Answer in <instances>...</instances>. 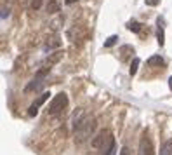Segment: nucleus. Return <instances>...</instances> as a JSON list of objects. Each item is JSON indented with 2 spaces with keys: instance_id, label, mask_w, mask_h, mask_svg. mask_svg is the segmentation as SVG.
I'll return each mask as SVG.
<instances>
[{
  "instance_id": "nucleus-9",
  "label": "nucleus",
  "mask_w": 172,
  "mask_h": 155,
  "mask_svg": "<svg viewBox=\"0 0 172 155\" xmlns=\"http://www.w3.org/2000/svg\"><path fill=\"white\" fill-rule=\"evenodd\" d=\"M156 40L160 44V47L165 44V33H163V26H160V23H158V30H156Z\"/></svg>"
},
{
  "instance_id": "nucleus-16",
  "label": "nucleus",
  "mask_w": 172,
  "mask_h": 155,
  "mask_svg": "<svg viewBox=\"0 0 172 155\" xmlns=\"http://www.w3.org/2000/svg\"><path fill=\"white\" fill-rule=\"evenodd\" d=\"M125 52H134V49L130 47V45H124V47L120 49V54H122V59H125V56H127Z\"/></svg>"
},
{
  "instance_id": "nucleus-6",
  "label": "nucleus",
  "mask_w": 172,
  "mask_h": 155,
  "mask_svg": "<svg viewBox=\"0 0 172 155\" xmlns=\"http://www.w3.org/2000/svg\"><path fill=\"white\" fill-rule=\"evenodd\" d=\"M108 136H110V133H108V131H101L96 138L92 139V146H94V148H101L103 145H104V139H106Z\"/></svg>"
},
{
  "instance_id": "nucleus-10",
  "label": "nucleus",
  "mask_w": 172,
  "mask_h": 155,
  "mask_svg": "<svg viewBox=\"0 0 172 155\" xmlns=\"http://www.w3.org/2000/svg\"><path fill=\"white\" fill-rule=\"evenodd\" d=\"M160 155H172V141H165L160 148Z\"/></svg>"
},
{
  "instance_id": "nucleus-7",
  "label": "nucleus",
  "mask_w": 172,
  "mask_h": 155,
  "mask_svg": "<svg viewBox=\"0 0 172 155\" xmlns=\"http://www.w3.org/2000/svg\"><path fill=\"white\" fill-rule=\"evenodd\" d=\"M63 51H56V52H52V54H49L47 58H45V64H56V63H59L61 59H63Z\"/></svg>"
},
{
  "instance_id": "nucleus-19",
  "label": "nucleus",
  "mask_w": 172,
  "mask_h": 155,
  "mask_svg": "<svg viewBox=\"0 0 172 155\" xmlns=\"http://www.w3.org/2000/svg\"><path fill=\"white\" fill-rule=\"evenodd\" d=\"M120 155H130V150L127 148V146H124V148H122V153Z\"/></svg>"
},
{
  "instance_id": "nucleus-1",
  "label": "nucleus",
  "mask_w": 172,
  "mask_h": 155,
  "mask_svg": "<svg viewBox=\"0 0 172 155\" xmlns=\"http://www.w3.org/2000/svg\"><path fill=\"white\" fill-rule=\"evenodd\" d=\"M92 127H94V124H92L91 118H82L80 124H78V127L75 129V141L77 143H84L91 136Z\"/></svg>"
},
{
  "instance_id": "nucleus-18",
  "label": "nucleus",
  "mask_w": 172,
  "mask_h": 155,
  "mask_svg": "<svg viewBox=\"0 0 172 155\" xmlns=\"http://www.w3.org/2000/svg\"><path fill=\"white\" fill-rule=\"evenodd\" d=\"M160 4V0H146V6H151V7H155Z\"/></svg>"
},
{
  "instance_id": "nucleus-20",
  "label": "nucleus",
  "mask_w": 172,
  "mask_h": 155,
  "mask_svg": "<svg viewBox=\"0 0 172 155\" xmlns=\"http://www.w3.org/2000/svg\"><path fill=\"white\" fill-rule=\"evenodd\" d=\"M7 16H9V11H7L6 7H4V9H2V19H6Z\"/></svg>"
},
{
  "instance_id": "nucleus-21",
  "label": "nucleus",
  "mask_w": 172,
  "mask_h": 155,
  "mask_svg": "<svg viewBox=\"0 0 172 155\" xmlns=\"http://www.w3.org/2000/svg\"><path fill=\"white\" fill-rule=\"evenodd\" d=\"M75 2H78V0H66V4H75Z\"/></svg>"
},
{
  "instance_id": "nucleus-5",
  "label": "nucleus",
  "mask_w": 172,
  "mask_h": 155,
  "mask_svg": "<svg viewBox=\"0 0 172 155\" xmlns=\"http://www.w3.org/2000/svg\"><path fill=\"white\" fill-rule=\"evenodd\" d=\"M49 96H50L49 92H43L42 96L38 98L37 101H35V103L32 105V107H30V110H28V115H32V117H33V115H37V112H38V107H40V105H43V103L47 101V99H49Z\"/></svg>"
},
{
  "instance_id": "nucleus-8",
  "label": "nucleus",
  "mask_w": 172,
  "mask_h": 155,
  "mask_svg": "<svg viewBox=\"0 0 172 155\" xmlns=\"http://www.w3.org/2000/svg\"><path fill=\"white\" fill-rule=\"evenodd\" d=\"M47 12L49 14H56V12H59V4H58V0H50V2H49Z\"/></svg>"
},
{
  "instance_id": "nucleus-17",
  "label": "nucleus",
  "mask_w": 172,
  "mask_h": 155,
  "mask_svg": "<svg viewBox=\"0 0 172 155\" xmlns=\"http://www.w3.org/2000/svg\"><path fill=\"white\" fill-rule=\"evenodd\" d=\"M32 9H40V6H42V0H32Z\"/></svg>"
},
{
  "instance_id": "nucleus-14",
  "label": "nucleus",
  "mask_w": 172,
  "mask_h": 155,
  "mask_svg": "<svg viewBox=\"0 0 172 155\" xmlns=\"http://www.w3.org/2000/svg\"><path fill=\"white\" fill-rule=\"evenodd\" d=\"M59 45H61V42L58 38H54V42H47L43 45V49H45V51H50V49H56V47H59Z\"/></svg>"
},
{
  "instance_id": "nucleus-11",
  "label": "nucleus",
  "mask_w": 172,
  "mask_h": 155,
  "mask_svg": "<svg viewBox=\"0 0 172 155\" xmlns=\"http://www.w3.org/2000/svg\"><path fill=\"white\" fill-rule=\"evenodd\" d=\"M148 64H150V66H162V64H163V59H162L160 56H151V58L148 59Z\"/></svg>"
},
{
  "instance_id": "nucleus-12",
  "label": "nucleus",
  "mask_w": 172,
  "mask_h": 155,
  "mask_svg": "<svg viewBox=\"0 0 172 155\" xmlns=\"http://www.w3.org/2000/svg\"><path fill=\"white\" fill-rule=\"evenodd\" d=\"M139 63H141L139 58H134V59H132V63H130V70H129L130 75H136V72H137V68H139Z\"/></svg>"
},
{
  "instance_id": "nucleus-4",
  "label": "nucleus",
  "mask_w": 172,
  "mask_h": 155,
  "mask_svg": "<svg viewBox=\"0 0 172 155\" xmlns=\"http://www.w3.org/2000/svg\"><path fill=\"white\" fill-rule=\"evenodd\" d=\"M139 155H155V152H153V145H151V139L148 138V136H143V139H141L139 143Z\"/></svg>"
},
{
  "instance_id": "nucleus-15",
  "label": "nucleus",
  "mask_w": 172,
  "mask_h": 155,
  "mask_svg": "<svg viewBox=\"0 0 172 155\" xmlns=\"http://www.w3.org/2000/svg\"><path fill=\"white\" fill-rule=\"evenodd\" d=\"M127 28H129L130 32H136V33H137V32L141 30V25H139L137 21H130L129 25H127Z\"/></svg>"
},
{
  "instance_id": "nucleus-22",
  "label": "nucleus",
  "mask_w": 172,
  "mask_h": 155,
  "mask_svg": "<svg viewBox=\"0 0 172 155\" xmlns=\"http://www.w3.org/2000/svg\"><path fill=\"white\" fill-rule=\"evenodd\" d=\"M169 87H170V91H172V77L169 79Z\"/></svg>"
},
{
  "instance_id": "nucleus-2",
  "label": "nucleus",
  "mask_w": 172,
  "mask_h": 155,
  "mask_svg": "<svg viewBox=\"0 0 172 155\" xmlns=\"http://www.w3.org/2000/svg\"><path fill=\"white\" fill-rule=\"evenodd\" d=\"M66 105H68V96H66L65 92L56 94L52 98L50 105H49V115H58V113H61L66 108Z\"/></svg>"
},
{
  "instance_id": "nucleus-3",
  "label": "nucleus",
  "mask_w": 172,
  "mask_h": 155,
  "mask_svg": "<svg viewBox=\"0 0 172 155\" xmlns=\"http://www.w3.org/2000/svg\"><path fill=\"white\" fill-rule=\"evenodd\" d=\"M49 72H50V66H43L42 70H40V72H38L37 75H35V79H33L32 82H30V84H28L26 87H24V92H33V91H38V89H40V87L43 86V80H45V75L49 73Z\"/></svg>"
},
{
  "instance_id": "nucleus-13",
  "label": "nucleus",
  "mask_w": 172,
  "mask_h": 155,
  "mask_svg": "<svg viewBox=\"0 0 172 155\" xmlns=\"http://www.w3.org/2000/svg\"><path fill=\"white\" fill-rule=\"evenodd\" d=\"M117 42H118V35H111V37H108V40L104 42V47H113Z\"/></svg>"
}]
</instances>
